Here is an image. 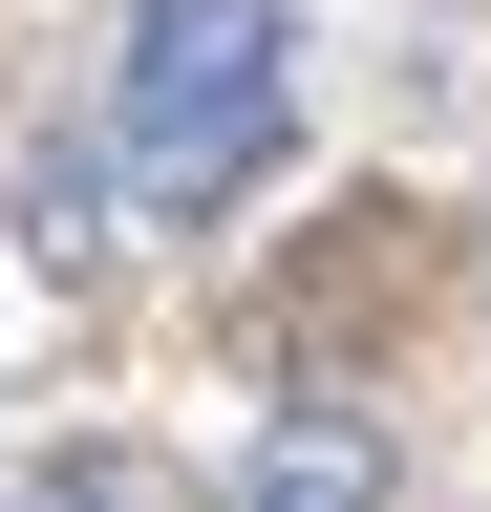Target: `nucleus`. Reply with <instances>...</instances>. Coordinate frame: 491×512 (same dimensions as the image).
Segmentation results:
<instances>
[{"label":"nucleus","instance_id":"1","mask_svg":"<svg viewBox=\"0 0 491 512\" xmlns=\"http://www.w3.org/2000/svg\"><path fill=\"white\" fill-rule=\"evenodd\" d=\"M150 214H235L299 150V0H129V86H107Z\"/></svg>","mask_w":491,"mask_h":512},{"label":"nucleus","instance_id":"2","mask_svg":"<svg viewBox=\"0 0 491 512\" xmlns=\"http://www.w3.org/2000/svg\"><path fill=\"white\" fill-rule=\"evenodd\" d=\"M235 512H406V470H385L363 406H278L257 448H235Z\"/></svg>","mask_w":491,"mask_h":512},{"label":"nucleus","instance_id":"3","mask_svg":"<svg viewBox=\"0 0 491 512\" xmlns=\"http://www.w3.org/2000/svg\"><path fill=\"white\" fill-rule=\"evenodd\" d=\"M43 512H150V470H129V448H86V470L43 491Z\"/></svg>","mask_w":491,"mask_h":512}]
</instances>
